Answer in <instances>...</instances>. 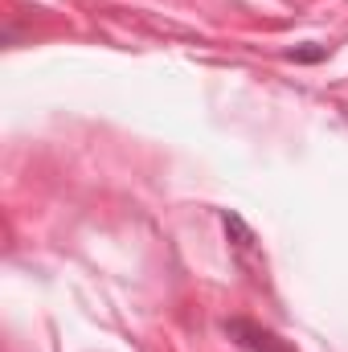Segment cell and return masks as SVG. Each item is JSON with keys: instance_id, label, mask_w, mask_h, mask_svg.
<instances>
[{"instance_id": "cell-1", "label": "cell", "mask_w": 348, "mask_h": 352, "mask_svg": "<svg viewBox=\"0 0 348 352\" xmlns=\"http://www.w3.org/2000/svg\"><path fill=\"white\" fill-rule=\"evenodd\" d=\"M226 332H230L238 344H246L250 352H291L287 344H279V336H274V332H266V328L250 324V320H230V324H226Z\"/></svg>"}]
</instances>
